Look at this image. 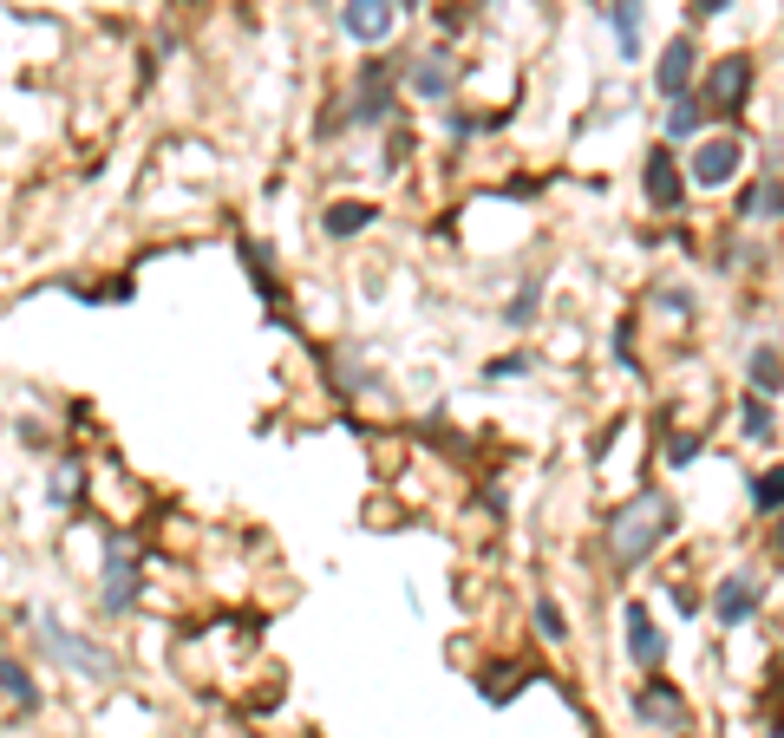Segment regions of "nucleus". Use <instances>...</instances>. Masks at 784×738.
I'll list each match as a JSON object with an SVG mask.
<instances>
[{
	"instance_id": "1",
	"label": "nucleus",
	"mask_w": 784,
	"mask_h": 738,
	"mask_svg": "<svg viewBox=\"0 0 784 738\" xmlns=\"http://www.w3.org/2000/svg\"><path fill=\"white\" fill-rule=\"evenodd\" d=\"M674 530V503L660 491H640L628 496L615 516H608V530H601V542H608V562L615 569H640L647 555H654V542Z\"/></svg>"
},
{
	"instance_id": "2",
	"label": "nucleus",
	"mask_w": 784,
	"mask_h": 738,
	"mask_svg": "<svg viewBox=\"0 0 784 738\" xmlns=\"http://www.w3.org/2000/svg\"><path fill=\"white\" fill-rule=\"evenodd\" d=\"M738 164H745L738 138H706V145L686 157V177H693V190H726L738 177Z\"/></svg>"
},
{
	"instance_id": "3",
	"label": "nucleus",
	"mask_w": 784,
	"mask_h": 738,
	"mask_svg": "<svg viewBox=\"0 0 784 738\" xmlns=\"http://www.w3.org/2000/svg\"><path fill=\"white\" fill-rule=\"evenodd\" d=\"M745 92H752V59H745V52L713 59V72H706V105L733 118V111H745Z\"/></svg>"
},
{
	"instance_id": "4",
	"label": "nucleus",
	"mask_w": 784,
	"mask_h": 738,
	"mask_svg": "<svg viewBox=\"0 0 784 738\" xmlns=\"http://www.w3.org/2000/svg\"><path fill=\"white\" fill-rule=\"evenodd\" d=\"M105 614H125L131 601H138V562H131V542L125 537H111L105 542Z\"/></svg>"
},
{
	"instance_id": "5",
	"label": "nucleus",
	"mask_w": 784,
	"mask_h": 738,
	"mask_svg": "<svg viewBox=\"0 0 784 738\" xmlns=\"http://www.w3.org/2000/svg\"><path fill=\"white\" fill-rule=\"evenodd\" d=\"M392 20H399V7H392V0H341V33H346V40H360V47L392 40Z\"/></svg>"
},
{
	"instance_id": "6",
	"label": "nucleus",
	"mask_w": 784,
	"mask_h": 738,
	"mask_svg": "<svg viewBox=\"0 0 784 738\" xmlns=\"http://www.w3.org/2000/svg\"><path fill=\"white\" fill-rule=\"evenodd\" d=\"M686 184H693V177L680 170V157H674V150H654V157H647V170H640V190H647L654 209H680Z\"/></svg>"
},
{
	"instance_id": "7",
	"label": "nucleus",
	"mask_w": 784,
	"mask_h": 738,
	"mask_svg": "<svg viewBox=\"0 0 784 738\" xmlns=\"http://www.w3.org/2000/svg\"><path fill=\"white\" fill-rule=\"evenodd\" d=\"M693 66H699V47H693V33H674V40L660 47V66H654V86H660V99H686V86H693Z\"/></svg>"
},
{
	"instance_id": "8",
	"label": "nucleus",
	"mask_w": 784,
	"mask_h": 738,
	"mask_svg": "<svg viewBox=\"0 0 784 738\" xmlns=\"http://www.w3.org/2000/svg\"><path fill=\"white\" fill-rule=\"evenodd\" d=\"M47 647H52V653H59V660H66V667H79L86 680H111V673H118V667H111V653H98L92 640L66 634L59 621H47Z\"/></svg>"
},
{
	"instance_id": "9",
	"label": "nucleus",
	"mask_w": 784,
	"mask_h": 738,
	"mask_svg": "<svg viewBox=\"0 0 784 738\" xmlns=\"http://www.w3.org/2000/svg\"><path fill=\"white\" fill-rule=\"evenodd\" d=\"M386 111H392V66H386V59H366V66H360V99H353V118H360V125H380Z\"/></svg>"
},
{
	"instance_id": "10",
	"label": "nucleus",
	"mask_w": 784,
	"mask_h": 738,
	"mask_svg": "<svg viewBox=\"0 0 784 738\" xmlns=\"http://www.w3.org/2000/svg\"><path fill=\"white\" fill-rule=\"evenodd\" d=\"M713 614H719L726 628H745V621L758 614V582H752V575H726L719 594H713Z\"/></svg>"
},
{
	"instance_id": "11",
	"label": "nucleus",
	"mask_w": 784,
	"mask_h": 738,
	"mask_svg": "<svg viewBox=\"0 0 784 738\" xmlns=\"http://www.w3.org/2000/svg\"><path fill=\"white\" fill-rule=\"evenodd\" d=\"M628 653H635L640 667H660L667 660V634L654 628V614L640 601H628Z\"/></svg>"
},
{
	"instance_id": "12",
	"label": "nucleus",
	"mask_w": 784,
	"mask_h": 738,
	"mask_svg": "<svg viewBox=\"0 0 784 738\" xmlns=\"http://www.w3.org/2000/svg\"><path fill=\"white\" fill-rule=\"evenodd\" d=\"M405 86H412L419 99H444V92H451V66H444V52H419V59H412V72H405Z\"/></svg>"
},
{
	"instance_id": "13",
	"label": "nucleus",
	"mask_w": 784,
	"mask_h": 738,
	"mask_svg": "<svg viewBox=\"0 0 784 738\" xmlns=\"http://www.w3.org/2000/svg\"><path fill=\"white\" fill-rule=\"evenodd\" d=\"M635 712H640V719H660L667 732H686V706L674 699V687H667V680H654V692H640Z\"/></svg>"
},
{
	"instance_id": "14",
	"label": "nucleus",
	"mask_w": 784,
	"mask_h": 738,
	"mask_svg": "<svg viewBox=\"0 0 784 738\" xmlns=\"http://www.w3.org/2000/svg\"><path fill=\"white\" fill-rule=\"evenodd\" d=\"M640 13H647V0H608V27H615V47L640 59Z\"/></svg>"
},
{
	"instance_id": "15",
	"label": "nucleus",
	"mask_w": 784,
	"mask_h": 738,
	"mask_svg": "<svg viewBox=\"0 0 784 738\" xmlns=\"http://www.w3.org/2000/svg\"><path fill=\"white\" fill-rule=\"evenodd\" d=\"M738 216L745 223H765V216H784V184L778 177H758L745 197H738Z\"/></svg>"
},
{
	"instance_id": "16",
	"label": "nucleus",
	"mask_w": 784,
	"mask_h": 738,
	"mask_svg": "<svg viewBox=\"0 0 784 738\" xmlns=\"http://www.w3.org/2000/svg\"><path fill=\"white\" fill-rule=\"evenodd\" d=\"M373 216H380L373 203H327V216H321V223H327V236H360Z\"/></svg>"
},
{
	"instance_id": "17",
	"label": "nucleus",
	"mask_w": 784,
	"mask_h": 738,
	"mask_svg": "<svg viewBox=\"0 0 784 738\" xmlns=\"http://www.w3.org/2000/svg\"><path fill=\"white\" fill-rule=\"evenodd\" d=\"M745 373H752V393H765V398H772V393L784 386V353H778V346H758Z\"/></svg>"
},
{
	"instance_id": "18",
	"label": "nucleus",
	"mask_w": 784,
	"mask_h": 738,
	"mask_svg": "<svg viewBox=\"0 0 784 738\" xmlns=\"http://www.w3.org/2000/svg\"><path fill=\"white\" fill-rule=\"evenodd\" d=\"M752 510H758V516L784 510V464H772V471H758V478H752Z\"/></svg>"
},
{
	"instance_id": "19",
	"label": "nucleus",
	"mask_w": 784,
	"mask_h": 738,
	"mask_svg": "<svg viewBox=\"0 0 784 738\" xmlns=\"http://www.w3.org/2000/svg\"><path fill=\"white\" fill-rule=\"evenodd\" d=\"M706 111H713L706 99H674V111H667V131H674V138H693V131L706 125Z\"/></svg>"
},
{
	"instance_id": "20",
	"label": "nucleus",
	"mask_w": 784,
	"mask_h": 738,
	"mask_svg": "<svg viewBox=\"0 0 784 738\" xmlns=\"http://www.w3.org/2000/svg\"><path fill=\"white\" fill-rule=\"evenodd\" d=\"M7 706H13V712H20V706H27V712L40 706V687L27 680V667H20V660H7Z\"/></svg>"
},
{
	"instance_id": "21",
	"label": "nucleus",
	"mask_w": 784,
	"mask_h": 738,
	"mask_svg": "<svg viewBox=\"0 0 784 738\" xmlns=\"http://www.w3.org/2000/svg\"><path fill=\"white\" fill-rule=\"evenodd\" d=\"M738 425H745V439H772V398L752 393L745 398V412H738Z\"/></svg>"
},
{
	"instance_id": "22",
	"label": "nucleus",
	"mask_w": 784,
	"mask_h": 738,
	"mask_svg": "<svg viewBox=\"0 0 784 738\" xmlns=\"http://www.w3.org/2000/svg\"><path fill=\"white\" fill-rule=\"evenodd\" d=\"M537 301H542V288L523 282V288L510 295V307H503V321H510V327H530V321H537Z\"/></svg>"
},
{
	"instance_id": "23",
	"label": "nucleus",
	"mask_w": 784,
	"mask_h": 738,
	"mask_svg": "<svg viewBox=\"0 0 784 738\" xmlns=\"http://www.w3.org/2000/svg\"><path fill=\"white\" fill-rule=\"evenodd\" d=\"M530 366H537L530 353H503V360H490V366H484V380H523Z\"/></svg>"
},
{
	"instance_id": "24",
	"label": "nucleus",
	"mask_w": 784,
	"mask_h": 738,
	"mask_svg": "<svg viewBox=\"0 0 784 738\" xmlns=\"http://www.w3.org/2000/svg\"><path fill=\"white\" fill-rule=\"evenodd\" d=\"M537 628H542L549 640H569V614H562L556 601H537Z\"/></svg>"
},
{
	"instance_id": "25",
	"label": "nucleus",
	"mask_w": 784,
	"mask_h": 738,
	"mask_svg": "<svg viewBox=\"0 0 784 738\" xmlns=\"http://www.w3.org/2000/svg\"><path fill=\"white\" fill-rule=\"evenodd\" d=\"M693 457H699V439H693V432H674V439H667V464H693Z\"/></svg>"
},
{
	"instance_id": "26",
	"label": "nucleus",
	"mask_w": 784,
	"mask_h": 738,
	"mask_svg": "<svg viewBox=\"0 0 784 738\" xmlns=\"http://www.w3.org/2000/svg\"><path fill=\"white\" fill-rule=\"evenodd\" d=\"M660 307H674V314H686V307H693V295H686V288H667V295H660Z\"/></svg>"
},
{
	"instance_id": "27",
	"label": "nucleus",
	"mask_w": 784,
	"mask_h": 738,
	"mask_svg": "<svg viewBox=\"0 0 784 738\" xmlns=\"http://www.w3.org/2000/svg\"><path fill=\"white\" fill-rule=\"evenodd\" d=\"M726 7H733V0H699L693 13H726Z\"/></svg>"
},
{
	"instance_id": "28",
	"label": "nucleus",
	"mask_w": 784,
	"mask_h": 738,
	"mask_svg": "<svg viewBox=\"0 0 784 738\" xmlns=\"http://www.w3.org/2000/svg\"><path fill=\"white\" fill-rule=\"evenodd\" d=\"M778 549H784V530H778Z\"/></svg>"
}]
</instances>
